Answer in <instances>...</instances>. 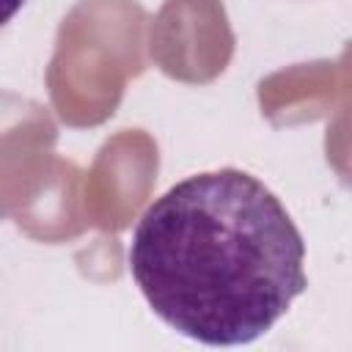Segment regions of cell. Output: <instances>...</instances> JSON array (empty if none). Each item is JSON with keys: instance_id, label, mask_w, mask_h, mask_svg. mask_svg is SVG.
Instances as JSON below:
<instances>
[{"instance_id": "cell-2", "label": "cell", "mask_w": 352, "mask_h": 352, "mask_svg": "<svg viewBox=\"0 0 352 352\" xmlns=\"http://www.w3.org/2000/svg\"><path fill=\"white\" fill-rule=\"evenodd\" d=\"M25 3H28V0H0V28H6V25L22 11Z\"/></svg>"}, {"instance_id": "cell-1", "label": "cell", "mask_w": 352, "mask_h": 352, "mask_svg": "<svg viewBox=\"0 0 352 352\" xmlns=\"http://www.w3.org/2000/svg\"><path fill=\"white\" fill-rule=\"evenodd\" d=\"M148 308L206 346L261 338L305 292V242L278 195L239 168L187 176L138 220L126 250Z\"/></svg>"}]
</instances>
